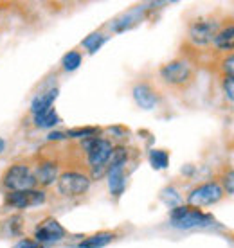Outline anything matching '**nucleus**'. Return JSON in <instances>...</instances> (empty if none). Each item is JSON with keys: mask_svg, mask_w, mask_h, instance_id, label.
Here are the masks:
<instances>
[{"mask_svg": "<svg viewBox=\"0 0 234 248\" xmlns=\"http://www.w3.org/2000/svg\"><path fill=\"white\" fill-rule=\"evenodd\" d=\"M13 248H38V243L34 241V239H27V237H24V239H20L17 245H13Z\"/></svg>", "mask_w": 234, "mask_h": 248, "instance_id": "23", "label": "nucleus"}, {"mask_svg": "<svg viewBox=\"0 0 234 248\" xmlns=\"http://www.w3.org/2000/svg\"><path fill=\"white\" fill-rule=\"evenodd\" d=\"M218 31H220V25L215 20H197L189 25L187 36L191 40V44L203 47V45H209L215 42Z\"/></svg>", "mask_w": 234, "mask_h": 248, "instance_id": "7", "label": "nucleus"}, {"mask_svg": "<svg viewBox=\"0 0 234 248\" xmlns=\"http://www.w3.org/2000/svg\"><path fill=\"white\" fill-rule=\"evenodd\" d=\"M62 65L65 70L72 72V70H76V68L81 65V54L78 52V50H70V52H67V54L63 56Z\"/></svg>", "mask_w": 234, "mask_h": 248, "instance_id": "17", "label": "nucleus"}, {"mask_svg": "<svg viewBox=\"0 0 234 248\" xmlns=\"http://www.w3.org/2000/svg\"><path fill=\"white\" fill-rule=\"evenodd\" d=\"M150 162L155 169H164L167 168V162H169V155L162 149H151L150 151Z\"/></svg>", "mask_w": 234, "mask_h": 248, "instance_id": "16", "label": "nucleus"}, {"mask_svg": "<svg viewBox=\"0 0 234 248\" xmlns=\"http://www.w3.org/2000/svg\"><path fill=\"white\" fill-rule=\"evenodd\" d=\"M213 44H215V47L218 50L233 52L234 50V25H227V27L220 29Z\"/></svg>", "mask_w": 234, "mask_h": 248, "instance_id": "13", "label": "nucleus"}, {"mask_svg": "<svg viewBox=\"0 0 234 248\" xmlns=\"http://www.w3.org/2000/svg\"><path fill=\"white\" fill-rule=\"evenodd\" d=\"M116 234L114 232H99V234H94V236L86 237L78 245V248H103L106 245H110L114 241Z\"/></svg>", "mask_w": 234, "mask_h": 248, "instance_id": "14", "label": "nucleus"}, {"mask_svg": "<svg viewBox=\"0 0 234 248\" xmlns=\"http://www.w3.org/2000/svg\"><path fill=\"white\" fill-rule=\"evenodd\" d=\"M132 92H134L135 103L141 106V108H144V110H151V108H155L157 103H159V95H157V92L153 90V87H150L148 83H139V85L134 87Z\"/></svg>", "mask_w": 234, "mask_h": 248, "instance_id": "10", "label": "nucleus"}, {"mask_svg": "<svg viewBox=\"0 0 234 248\" xmlns=\"http://www.w3.org/2000/svg\"><path fill=\"white\" fill-rule=\"evenodd\" d=\"M98 128H81V130H70L65 133L67 137H94V133H98Z\"/></svg>", "mask_w": 234, "mask_h": 248, "instance_id": "22", "label": "nucleus"}, {"mask_svg": "<svg viewBox=\"0 0 234 248\" xmlns=\"http://www.w3.org/2000/svg\"><path fill=\"white\" fill-rule=\"evenodd\" d=\"M222 72L225 78H233L234 76V52L222 60Z\"/></svg>", "mask_w": 234, "mask_h": 248, "instance_id": "20", "label": "nucleus"}, {"mask_svg": "<svg viewBox=\"0 0 234 248\" xmlns=\"http://www.w3.org/2000/svg\"><path fill=\"white\" fill-rule=\"evenodd\" d=\"M83 146H85V149H86L88 164H90V168L94 169V176L103 174L106 171V166H108V160H110V156H112V151H114L112 142L106 140V139H101V137H90L88 140H85Z\"/></svg>", "mask_w": 234, "mask_h": 248, "instance_id": "1", "label": "nucleus"}, {"mask_svg": "<svg viewBox=\"0 0 234 248\" xmlns=\"http://www.w3.org/2000/svg\"><path fill=\"white\" fill-rule=\"evenodd\" d=\"M45 202V192L40 189L31 191H9L6 194V203L13 209H27L34 205H42Z\"/></svg>", "mask_w": 234, "mask_h": 248, "instance_id": "8", "label": "nucleus"}, {"mask_svg": "<svg viewBox=\"0 0 234 248\" xmlns=\"http://www.w3.org/2000/svg\"><path fill=\"white\" fill-rule=\"evenodd\" d=\"M90 189V178L80 171H67L58 176V192L67 198L83 196Z\"/></svg>", "mask_w": 234, "mask_h": 248, "instance_id": "5", "label": "nucleus"}, {"mask_svg": "<svg viewBox=\"0 0 234 248\" xmlns=\"http://www.w3.org/2000/svg\"><path fill=\"white\" fill-rule=\"evenodd\" d=\"M56 97H58V88H52V90H47V92H43V93H38L31 103L33 115H38V113L50 110Z\"/></svg>", "mask_w": 234, "mask_h": 248, "instance_id": "12", "label": "nucleus"}, {"mask_svg": "<svg viewBox=\"0 0 234 248\" xmlns=\"http://www.w3.org/2000/svg\"><path fill=\"white\" fill-rule=\"evenodd\" d=\"M58 123H60V115L56 113L54 108L34 115V124H36L38 128H52V126H56Z\"/></svg>", "mask_w": 234, "mask_h": 248, "instance_id": "15", "label": "nucleus"}, {"mask_svg": "<svg viewBox=\"0 0 234 248\" xmlns=\"http://www.w3.org/2000/svg\"><path fill=\"white\" fill-rule=\"evenodd\" d=\"M215 223V217L209 214H203L198 209L179 205L171 211V225L175 229H200V227H209Z\"/></svg>", "mask_w": 234, "mask_h": 248, "instance_id": "2", "label": "nucleus"}, {"mask_svg": "<svg viewBox=\"0 0 234 248\" xmlns=\"http://www.w3.org/2000/svg\"><path fill=\"white\" fill-rule=\"evenodd\" d=\"M4 186L9 191H31L36 189V178L25 164H13L4 174Z\"/></svg>", "mask_w": 234, "mask_h": 248, "instance_id": "4", "label": "nucleus"}, {"mask_svg": "<svg viewBox=\"0 0 234 248\" xmlns=\"http://www.w3.org/2000/svg\"><path fill=\"white\" fill-rule=\"evenodd\" d=\"M103 44H105V36L101 32H94V34H90L88 38L83 40V47H86L90 52H96Z\"/></svg>", "mask_w": 234, "mask_h": 248, "instance_id": "18", "label": "nucleus"}, {"mask_svg": "<svg viewBox=\"0 0 234 248\" xmlns=\"http://www.w3.org/2000/svg\"><path fill=\"white\" fill-rule=\"evenodd\" d=\"M67 236V232L63 229L60 221H56L54 217H47L38 225L34 230V241L36 243H56Z\"/></svg>", "mask_w": 234, "mask_h": 248, "instance_id": "9", "label": "nucleus"}, {"mask_svg": "<svg viewBox=\"0 0 234 248\" xmlns=\"http://www.w3.org/2000/svg\"><path fill=\"white\" fill-rule=\"evenodd\" d=\"M4 148H6V142H4V140H2V139H0V153H2V151H4Z\"/></svg>", "mask_w": 234, "mask_h": 248, "instance_id": "24", "label": "nucleus"}, {"mask_svg": "<svg viewBox=\"0 0 234 248\" xmlns=\"http://www.w3.org/2000/svg\"><path fill=\"white\" fill-rule=\"evenodd\" d=\"M160 78L171 87H185L195 78V68L187 60H173L160 67Z\"/></svg>", "mask_w": 234, "mask_h": 248, "instance_id": "3", "label": "nucleus"}, {"mask_svg": "<svg viewBox=\"0 0 234 248\" xmlns=\"http://www.w3.org/2000/svg\"><path fill=\"white\" fill-rule=\"evenodd\" d=\"M58 176H60L58 164H56V162H50V160L40 162L36 171H34L36 186H42V187H47V186H50V184L58 182Z\"/></svg>", "mask_w": 234, "mask_h": 248, "instance_id": "11", "label": "nucleus"}, {"mask_svg": "<svg viewBox=\"0 0 234 248\" xmlns=\"http://www.w3.org/2000/svg\"><path fill=\"white\" fill-rule=\"evenodd\" d=\"M223 92H225V95H227L229 99L234 103V76L233 78H223Z\"/></svg>", "mask_w": 234, "mask_h": 248, "instance_id": "21", "label": "nucleus"}, {"mask_svg": "<svg viewBox=\"0 0 234 248\" xmlns=\"http://www.w3.org/2000/svg\"><path fill=\"white\" fill-rule=\"evenodd\" d=\"M223 198V189L218 182H207L193 189L187 196L189 207H205V205H215Z\"/></svg>", "mask_w": 234, "mask_h": 248, "instance_id": "6", "label": "nucleus"}, {"mask_svg": "<svg viewBox=\"0 0 234 248\" xmlns=\"http://www.w3.org/2000/svg\"><path fill=\"white\" fill-rule=\"evenodd\" d=\"M222 189L223 192H229V194H234V169H227L225 173L222 174Z\"/></svg>", "mask_w": 234, "mask_h": 248, "instance_id": "19", "label": "nucleus"}]
</instances>
